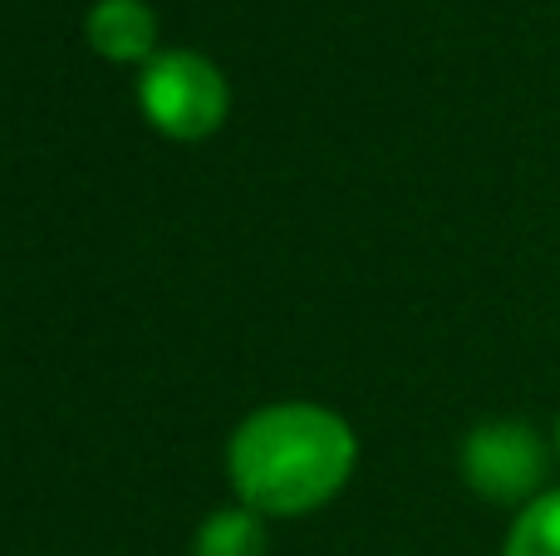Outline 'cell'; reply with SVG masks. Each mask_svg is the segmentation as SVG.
<instances>
[{
	"label": "cell",
	"instance_id": "cell-1",
	"mask_svg": "<svg viewBox=\"0 0 560 556\" xmlns=\"http://www.w3.org/2000/svg\"><path fill=\"white\" fill-rule=\"evenodd\" d=\"M359 439L345 414L310 399H280L236 424L226 443V478L242 508L261 518H305L345 493Z\"/></svg>",
	"mask_w": 560,
	"mask_h": 556
},
{
	"label": "cell",
	"instance_id": "cell-2",
	"mask_svg": "<svg viewBox=\"0 0 560 556\" xmlns=\"http://www.w3.org/2000/svg\"><path fill=\"white\" fill-rule=\"evenodd\" d=\"M138 108L148 128L173 143H202L226 124L232 89L222 69L197 49H158L138 69Z\"/></svg>",
	"mask_w": 560,
	"mask_h": 556
},
{
	"label": "cell",
	"instance_id": "cell-3",
	"mask_svg": "<svg viewBox=\"0 0 560 556\" xmlns=\"http://www.w3.org/2000/svg\"><path fill=\"white\" fill-rule=\"evenodd\" d=\"M463 483L487 502H532L541 498L546 443L522 419H487L463 439Z\"/></svg>",
	"mask_w": 560,
	"mask_h": 556
},
{
	"label": "cell",
	"instance_id": "cell-4",
	"mask_svg": "<svg viewBox=\"0 0 560 556\" xmlns=\"http://www.w3.org/2000/svg\"><path fill=\"white\" fill-rule=\"evenodd\" d=\"M84 35L94 55L114 59V65H138L158 55V15L143 0H94L84 20Z\"/></svg>",
	"mask_w": 560,
	"mask_h": 556
},
{
	"label": "cell",
	"instance_id": "cell-5",
	"mask_svg": "<svg viewBox=\"0 0 560 556\" xmlns=\"http://www.w3.org/2000/svg\"><path fill=\"white\" fill-rule=\"evenodd\" d=\"M192 556H266V522L252 508H217L197 528Z\"/></svg>",
	"mask_w": 560,
	"mask_h": 556
},
{
	"label": "cell",
	"instance_id": "cell-6",
	"mask_svg": "<svg viewBox=\"0 0 560 556\" xmlns=\"http://www.w3.org/2000/svg\"><path fill=\"white\" fill-rule=\"evenodd\" d=\"M502 556H560V488L541 493L516 512Z\"/></svg>",
	"mask_w": 560,
	"mask_h": 556
},
{
	"label": "cell",
	"instance_id": "cell-7",
	"mask_svg": "<svg viewBox=\"0 0 560 556\" xmlns=\"http://www.w3.org/2000/svg\"><path fill=\"white\" fill-rule=\"evenodd\" d=\"M556 453H560V424H556Z\"/></svg>",
	"mask_w": 560,
	"mask_h": 556
}]
</instances>
